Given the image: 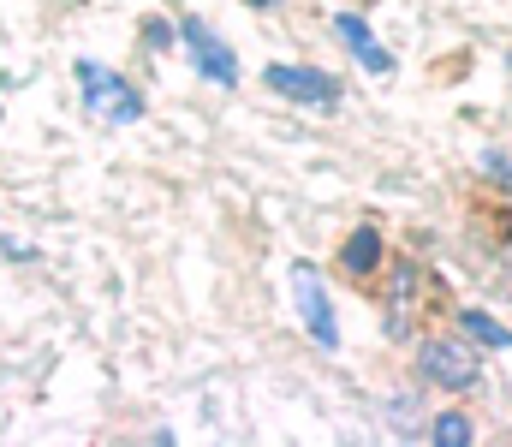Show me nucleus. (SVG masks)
<instances>
[{
  "label": "nucleus",
  "mask_w": 512,
  "mask_h": 447,
  "mask_svg": "<svg viewBox=\"0 0 512 447\" xmlns=\"http://www.w3.org/2000/svg\"><path fill=\"white\" fill-rule=\"evenodd\" d=\"M483 167H489V173H495L501 185H512V161H507V155H495V149H483Z\"/></svg>",
  "instance_id": "9b49d317"
},
{
  "label": "nucleus",
  "mask_w": 512,
  "mask_h": 447,
  "mask_svg": "<svg viewBox=\"0 0 512 447\" xmlns=\"http://www.w3.org/2000/svg\"><path fill=\"white\" fill-rule=\"evenodd\" d=\"M459 328H465V334H477V340H483V346H495V352H507V346H512V328H501V322H495V316H483V310H459Z\"/></svg>",
  "instance_id": "1a4fd4ad"
},
{
  "label": "nucleus",
  "mask_w": 512,
  "mask_h": 447,
  "mask_svg": "<svg viewBox=\"0 0 512 447\" xmlns=\"http://www.w3.org/2000/svg\"><path fill=\"white\" fill-rule=\"evenodd\" d=\"M179 36L191 42V60H197V72H203L209 84H221V90H233V84H239V60H233V48H227L203 18H185V24H179Z\"/></svg>",
  "instance_id": "39448f33"
},
{
  "label": "nucleus",
  "mask_w": 512,
  "mask_h": 447,
  "mask_svg": "<svg viewBox=\"0 0 512 447\" xmlns=\"http://www.w3.org/2000/svg\"><path fill=\"white\" fill-rule=\"evenodd\" d=\"M262 84L274 90V96H286V102H298V108H340V84L328 78V72H316V66H268L262 72Z\"/></svg>",
  "instance_id": "20e7f679"
},
{
  "label": "nucleus",
  "mask_w": 512,
  "mask_h": 447,
  "mask_svg": "<svg viewBox=\"0 0 512 447\" xmlns=\"http://www.w3.org/2000/svg\"><path fill=\"white\" fill-rule=\"evenodd\" d=\"M143 36H149V42H155V48H167V42H173V24H149V30H143Z\"/></svg>",
  "instance_id": "f8f14e48"
},
{
  "label": "nucleus",
  "mask_w": 512,
  "mask_h": 447,
  "mask_svg": "<svg viewBox=\"0 0 512 447\" xmlns=\"http://www.w3.org/2000/svg\"><path fill=\"white\" fill-rule=\"evenodd\" d=\"M417 370H423L435 388H447V394L483 388V370H477V358H471L459 340H423V346H417Z\"/></svg>",
  "instance_id": "7ed1b4c3"
},
{
  "label": "nucleus",
  "mask_w": 512,
  "mask_h": 447,
  "mask_svg": "<svg viewBox=\"0 0 512 447\" xmlns=\"http://www.w3.org/2000/svg\"><path fill=\"white\" fill-rule=\"evenodd\" d=\"M72 72H78V84H84V108H90V114H102V120H114V126H137V120H143V96L131 90L120 72H108V66H96V60H78Z\"/></svg>",
  "instance_id": "f257e3e1"
},
{
  "label": "nucleus",
  "mask_w": 512,
  "mask_h": 447,
  "mask_svg": "<svg viewBox=\"0 0 512 447\" xmlns=\"http://www.w3.org/2000/svg\"><path fill=\"white\" fill-rule=\"evenodd\" d=\"M340 263H346V275H376V269H382V233H376V227H358V233L346 239Z\"/></svg>",
  "instance_id": "6e6552de"
},
{
  "label": "nucleus",
  "mask_w": 512,
  "mask_h": 447,
  "mask_svg": "<svg viewBox=\"0 0 512 447\" xmlns=\"http://www.w3.org/2000/svg\"><path fill=\"white\" fill-rule=\"evenodd\" d=\"M411 310H417V263L393 269V304H387V340L411 334Z\"/></svg>",
  "instance_id": "0eeeda50"
},
{
  "label": "nucleus",
  "mask_w": 512,
  "mask_h": 447,
  "mask_svg": "<svg viewBox=\"0 0 512 447\" xmlns=\"http://www.w3.org/2000/svg\"><path fill=\"white\" fill-rule=\"evenodd\" d=\"M286 287H292V304H298L310 340H316L322 352H334V346H340V322H334V304H328V287H322V269H316V263H292Z\"/></svg>",
  "instance_id": "f03ea898"
},
{
  "label": "nucleus",
  "mask_w": 512,
  "mask_h": 447,
  "mask_svg": "<svg viewBox=\"0 0 512 447\" xmlns=\"http://www.w3.org/2000/svg\"><path fill=\"white\" fill-rule=\"evenodd\" d=\"M429 442H441V447H471V418H459V412H441V418L429 424Z\"/></svg>",
  "instance_id": "9d476101"
},
{
  "label": "nucleus",
  "mask_w": 512,
  "mask_h": 447,
  "mask_svg": "<svg viewBox=\"0 0 512 447\" xmlns=\"http://www.w3.org/2000/svg\"><path fill=\"white\" fill-rule=\"evenodd\" d=\"M334 36L352 48V60H358L370 78H393V54H387L382 42L370 36V24H364L358 12H334Z\"/></svg>",
  "instance_id": "423d86ee"
},
{
  "label": "nucleus",
  "mask_w": 512,
  "mask_h": 447,
  "mask_svg": "<svg viewBox=\"0 0 512 447\" xmlns=\"http://www.w3.org/2000/svg\"><path fill=\"white\" fill-rule=\"evenodd\" d=\"M251 6H274V0H251Z\"/></svg>",
  "instance_id": "ddd939ff"
}]
</instances>
